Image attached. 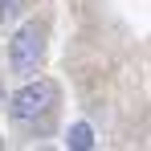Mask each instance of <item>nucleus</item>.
<instances>
[{"label":"nucleus","instance_id":"nucleus-1","mask_svg":"<svg viewBox=\"0 0 151 151\" xmlns=\"http://www.w3.org/2000/svg\"><path fill=\"white\" fill-rule=\"evenodd\" d=\"M53 106H57V82H49V78H33L25 90L12 94V119L25 123V127H33L37 119H45Z\"/></svg>","mask_w":151,"mask_h":151},{"label":"nucleus","instance_id":"nucleus-2","mask_svg":"<svg viewBox=\"0 0 151 151\" xmlns=\"http://www.w3.org/2000/svg\"><path fill=\"white\" fill-rule=\"evenodd\" d=\"M41 61H45V29L41 25H25L12 37V45H8V65H12V74L33 78L41 70Z\"/></svg>","mask_w":151,"mask_h":151},{"label":"nucleus","instance_id":"nucleus-3","mask_svg":"<svg viewBox=\"0 0 151 151\" xmlns=\"http://www.w3.org/2000/svg\"><path fill=\"white\" fill-rule=\"evenodd\" d=\"M65 147H70V151H90V147H94V131H90V123H74V127H70Z\"/></svg>","mask_w":151,"mask_h":151},{"label":"nucleus","instance_id":"nucleus-4","mask_svg":"<svg viewBox=\"0 0 151 151\" xmlns=\"http://www.w3.org/2000/svg\"><path fill=\"white\" fill-rule=\"evenodd\" d=\"M17 17V0H0V21H12Z\"/></svg>","mask_w":151,"mask_h":151}]
</instances>
